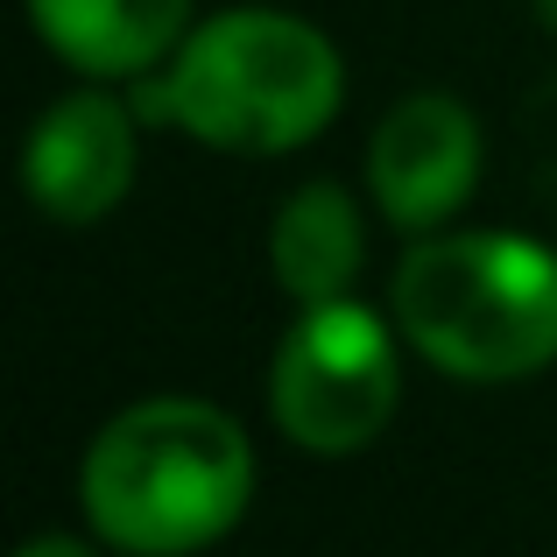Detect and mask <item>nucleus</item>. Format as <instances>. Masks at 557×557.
Listing matches in <instances>:
<instances>
[{
	"instance_id": "1",
	"label": "nucleus",
	"mask_w": 557,
	"mask_h": 557,
	"mask_svg": "<svg viewBox=\"0 0 557 557\" xmlns=\"http://www.w3.org/2000/svg\"><path fill=\"white\" fill-rule=\"evenodd\" d=\"M255 487V459L212 403H141L99 431L85 459V516L113 550L177 557L233 530Z\"/></svg>"
},
{
	"instance_id": "2",
	"label": "nucleus",
	"mask_w": 557,
	"mask_h": 557,
	"mask_svg": "<svg viewBox=\"0 0 557 557\" xmlns=\"http://www.w3.org/2000/svg\"><path fill=\"white\" fill-rule=\"evenodd\" d=\"M395 325L459 381H516L557 360V255L516 233L423 240L395 269Z\"/></svg>"
},
{
	"instance_id": "3",
	"label": "nucleus",
	"mask_w": 557,
	"mask_h": 557,
	"mask_svg": "<svg viewBox=\"0 0 557 557\" xmlns=\"http://www.w3.org/2000/svg\"><path fill=\"white\" fill-rule=\"evenodd\" d=\"M339 107V57L289 14H219L177 50L170 85H141L149 121H184L212 149L275 156L311 141Z\"/></svg>"
},
{
	"instance_id": "4",
	"label": "nucleus",
	"mask_w": 557,
	"mask_h": 557,
	"mask_svg": "<svg viewBox=\"0 0 557 557\" xmlns=\"http://www.w3.org/2000/svg\"><path fill=\"white\" fill-rule=\"evenodd\" d=\"M395 417V346L360 304H311L275 354V423L304 451H360Z\"/></svg>"
},
{
	"instance_id": "5",
	"label": "nucleus",
	"mask_w": 557,
	"mask_h": 557,
	"mask_svg": "<svg viewBox=\"0 0 557 557\" xmlns=\"http://www.w3.org/2000/svg\"><path fill=\"white\" fill-rule=\"evenodd\" d=\"M374 198L395 226L423 233L437 219H451L466 205V190L480 177V135L473 113L445 92H417L381 121L374 156H368Z\"/></svg>"
},
{
	"instance_id": "6",
	"label": "nucleus",
	"mask_w": 557,
	"mask_h": 557,
	"mask_svg": "<svg viewBox=\"0 0 557 557\" xmlns=\"http://www.w3.org/2000/svg\"><path fill=\"white\" fill-rule=\"evenodd\" d=\"M127 177H135V127H127V107L107 92L57 99L28 135V190L50 219L85 226L113 212L127 198Z\"/></svg>"
},
{
	"instance_id": "7",
	"label": "nucleus",
	"mask_w": 557,
	"mask_h": 557,
	"mask_svg": "<svg viewBox=\"0 0 557 557\" xmlns=\"http://www.w3.org/2000/svg\"><path fill=\"white\" fill-rule=\"evenodd\" d=\"M36 28L78 71H141L184 36L190 0H28Z\"/></svg>"
},
{
	"instance_id": "8",
	"label": "nucleus",
	"mask_w": 557,
	"mask_h": 557,
	"mask_svg": "<svg viewBox=\"0 0 557 557\" xmlns=\"http://www.w3.org/2000/svg\"><path fill=\"white\" fill-rule=\"evenodd\" d=\"M360 219H354V198L339 184H304L297 198L283 205L275 219V283L289 289L297 304H332L346 283L360 275Z\"/></svg>"
},
{
	"instance_id": "9",
	"label": "nucleus",
	"mask_w": 557,
	"mask_h": 557,
	"mask_svg": "<svg viewBox=\"0 0 557 557\" xmlns=\"http://www.w3.org/2000/svg\"><path fill=\"white\" fill-rule=\"evenodd\" d=\"M14 557H92L85 544H71V536H36L28 550H14Z\"/></svg>"
}]
</instances>
